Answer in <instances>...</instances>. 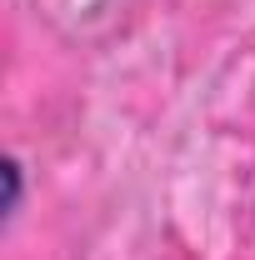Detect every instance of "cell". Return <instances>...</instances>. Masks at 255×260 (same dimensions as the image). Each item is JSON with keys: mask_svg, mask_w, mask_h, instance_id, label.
<instances>
[{"mask_svg": "<svg viewBox=\"0 0 255 260\" xmlns=\"http://www.w3.org/2000/svg\"><path fill=\"white\" fill-rule=\"evenodd\" d=\"M5 210L10 215L20 210V165L15 160H5Z\"/></svg>", "mask_w": 255, "mask_h": 260, "instance_id": "6da1fadb", "label": "cell"}]
</instances>
